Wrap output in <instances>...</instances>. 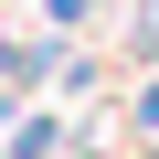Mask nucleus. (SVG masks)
I'll return each mask as SVG.
<instances>
[{
	"label": "nucleus",
	"mask_w": 159,
	"mask_h": 159,
	"mask_svg": "<svg viewBox=\"0 0 159 159\" xmlns=\"http://www.w3.org/2000/svg\"><path fill=\"white\" fill-rule=\"evenodd\" d=\"M85 21H96V0H43V32H53V43H64V32H85Z\"/></svg>",
	"instance_id": "nucleus-2"
},
{
	"label": "nucleus",
	"mask_w": 159,
	"mask_h": 159,
	"mask_svg": "<svg viewBox=\"0 0 159 159\" xmlns=\"http://www.w3.org/2000/svg\"><path fill=\"white\" fill-rule=\"evenodd\" d=\"M127 117H138V138H159V74L138 85V106H127Z\"/></svg>",
	"instance_id": "nucleus-3"
},
{
	"label": "nucleus",
	"mask_w": 159,
	"mask_h": 159,
	"mask_svg": "<svg viewBox=\"0 0 159 159\" xmlns=\"http://www.w3.org/2000/svg\"><path fill=\"white\" fill-rule=\"evenodd\" d=\"M0 148H11V159H64V117L53 106H21V127L0 138Z\"/></svg>",
	"instance_id": "nucleus-1"
}]
</instances>
